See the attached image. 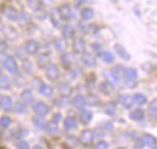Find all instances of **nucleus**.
Wrapping results in <instances>:
<instances>
[{
    "label": "nucleus",
    "instance_id": "7c9ffc66",
    "mask_svg": "<svg viewBox=\"0 0 157 149\" xmlns=\"http://www.w3.org/2000/svg\"><path fill=\"white\" fill-rule=\"evenodd\" d=\"M148 114L152 117H157V99H153L150 104H148V109H147Z\"/></svg>",
    "mask_w": 157,
    "mask_h": 149
},
{
    "label": "nucleus",
    "instance_id": "c756f323",
    "mask_svg": "<svg viewBox=\"0 0 157 149\" xmlns=\"http://www.w3.org/2000/svg\"><path fill=\"white\" fill-rule=\"evenodd\" d=\"M10 88V78L6 74L0 73V89H9Z\"/></svg>",
    "mask_w": 157,
    "mask_h": 149
},
{
    "label": "nucleus",
    "instance_id": "72a5a7b5",
    "mask_svg": "<svg viewBox=\"0 0 157 149\" xmlns=\"http://www.w3.org/2000/svg\"><path fill=\"white\" fill-rule=\"evenodd\" d=\"M142 143L145 144V145H155L156 143H157V140H156V138L153 137V136H151V134H145L144 137H142Z\"/></svg>",
    "mask_w": 157,
    "mask_h": 149
},
{
    "label": "nucleus",
    "instance_id": "a19ab883",
    "mask_svg": "<svg viewBox=\"0 0 157 149\" xmlns=\"http://www.w3.org/2000/svg\"><path fill=\"white\" fill-rule=\"evenodd\" d=\"M22 67H23V70L27 72V73H32L33 72V66H32V62L31 61H28V60H25L23 61V65H22Z\"/></svg>",
    "mask_w": 157,
    "mask_h": 149
},
{
    "label": "nucleus",
    "instance_id": "bb28decb",
    "mask_svg": "<svg viewBox=\"0 0 157 149\" xmlns=\"http://www.w3.org/2000/svg\"><path fill=\"white\" fill-rule=\"evenodd\" d=\"M44 129H45V132L49 133V134H55V133H58L59 127H58V123H55V122L52 121L50 123H45Z\"/></svg>",
    "mask_w": 157,
    "mask_h": 149
},
{
    "label": "nucleus",
    "instance_id": "20e7f679",
    "mask_svg": "<svg viewBox=\"0 0 157 149\" xmlns=\"http://www.w3.org/2000/svg\"><path fill=\"white\" fill-rule=\"evenodd\" d=\"M93 138H94V134H93V132H92L91 129H83V131L81 132V134H80L78 140H80V143L83 144V145H90V144L92 143Z\"/></svg>",
    "mask_w": 157,
    "mask_h": 149
},
{
    "label": "nucleus",
    "instance_id": "412c9836",
    "mask_svg": "<svg viewBox=\"0 0 157 149\" xmlns=\"http://www.w3.org/2000/svg\"><path fill=\"white\" fill-rule=\"evenodd\" d=\"M77 126V121L74 116H67L65 120H64V127L66 129H75Z\"/></svg>",
    "mask_w": 157,
    "mask_h": 149
},
{
    "label": "nucleus",
    "instance_id": "f257e3e1",
    "mask_svg": "<svg viewBox=\"0 0 157 149\" xmlns=\"http://www.w3.org/2000/svg\"><path fill=\"white\" fill-rule=\"evenodd\" d=\"M45 74H47V77H48L50 81H56V79L59 78V74H60L58 66L54 65V64L47 65V66H45Z\"/></svg>",
    "mask_w": 157,
    "mask_h": 149
},
{
    "label": "nucleus",
    "instance_id": "8fccbe9b",
    "mask_svg": "<svg viewBox=\"0 0 157 149\" xmlns=\"http://www.w3.org/2000/svg\"><path fill=\"white\" fill-rule=\"evenodd\" d=\"M82 2H83V0H75V6H76V7H78Z\"/></svg>",
    "mask_w": 157,
    "mask_h": 149
},
{
    "label": "nucleus",
    "instance_id": "3c124183",
    "mask_svg": "<svg viewBox=\"0 0 157 149\" xmlns=\"http://www.w3.org/2000/svg\"><path fill=\"white\" fill-rule=\"evenodd\" d=\"M40 1H42V2H44V4H50L53 0H40Z\"/></svg>",
    "mask_w": 157,
    "mask_h": 149
},
{
    "label": "nucleus",
    "instance_id": "ddd939ff",
    "mask_svg": "<svg viewBox=\"0 0 157 149\" xmlns=\"http://www.w3.org/2000/svg\"><path fill=\"white\" fill-rule=\"evenodd\" d=\"M129 117H130L131 120H134V121H141V120H144V117H145V112H144V110H142L141 107H136V109H134V110L130 112Z\"/></svg>",
    "mask_w": 157,
    "mask_h": 149
},
{
    "label": "nucleus",
    "instance_id": "c9c22d12",
    "mask_svg": "<svg viewBox=\"0 0 157 149\" xmlns=\"http://www.w3.org/2000/svg\"><path fill=\"white\" fill-rule=\"evenodd\" d=\"M85 101H86V104H88V105H98V104H99V99H98L94 94H88V95L85 98Z\"/></svg>",
    "mask_w": 157,
    "mask_h": 149
},
{
    "label": "nucleus",
    "instance_id": "4468645a",
    "mask_svg": "<svg viewBox=\"0 0 157 149\" xmlns=\"http://www.w3.org/2000/svg\"><path fill=\"white\" fill-rule=\"evenodd\" d=\"M98 56L105 62V64H113L114 62V55L110 53V51H108V50H104V51H99L98 53Z\"/></svg>",
    "mask_w": 157,
    "mask_h": 149
},
{
    "label": "nucleus",
    "instance_id": "09e8293b",
    "mask_svg": "<svg viewBox=\"0 0 157 149\" xmlns=\"http://www.w3.org/2000/svg\"><path fill=\"white\" fill-rule=\"evenodd\" d=\"M92 48H93V50H94V51H96L97 54H98V53L101 51V44H97V43H93V44H92Z\"/></svg>",
    "mask_w": 157,
    "mask_h": 149
},
{
    "label": "nucleus",
    "instance_id": "f3484780",
    "mask_svg": "<svg viewBox=\"0 0 157 149\" xmlns=\"http://www.w3.org/2000/svg\"><path fill=\"white\" fill-rule=\"evenodd\" d=\"M124 76L126 78V81L134 82L137 79V71L135 68H126V70H124Z\"/></svg>",
    "mask_w": 157,
    "mask_h": 149
},
{
    "label": "nucleus",
    "instance_id": "2f4dec72",
    "mask_svg": "<svg viewBox=\"0 0 157 149\" xmlns=\"http://www.w3.org/2000/svg\"><path fill=\"white\" fill-rule=\"evenodd\" d=\"M5 35L10 39V40H15L17 38V32L13 27H6L5 28Z\"/></svg>",
    "mask_w": 157,
    "mask_h": 149
},
{
    "label": "nucleus",
    "instance_id": "cd10ccee",
    "mask_svg": "<svg viewBox=\"0 0 157 149\" xmlns=\"http://www.w3.org/2000/svg\"><path fill=\"white\" fill-rule=\"evenodd\" d=\"M72 105L75 107H78V109H82L85 105H86V101H85V98L82 95H76L74 99H72Z\"/></svg>",
    "mask_w": 157,
    "mask_h": 149
},
{
    "label": "nucleus",
    "instance_id": "c03bdc74",
    "mask_svg": "<svg viewBox=\"0 0 157 149\" xmlns=\"http://www.w3.org/2000/svg\"><path fill=\"white\" fill-rule=\"evenodd\" d=\"M96 148H97V149H108V148H109V144H108V142H105V140H99V142L96 144Z\"/></svg>",
    "mask_w": 157,
    "mask_h": 149
},
{
    "label": "nucleus",
    "instance_id": "4c0bfd02",
    "mask_svg": "<svg viewBox=\"0 0 157 149\" xmlns=\"http://www.w3.org/2000/svg\"><path fill=\"white\" fill-rule=\"evenodd\" d=\"M38 65L40 67H45L47 65H49V55L48 54H42L38 57Z\"/></svg>",
    "mask_w": 157,
    "mask_h": 149
},
{
    "label": "nucleus",
    "instance_id": "7ed1b4c3",
    "mask_svg": "<svg viewBox=\"0 0 157 149\" xmlns=\"http://www.w3.org/2000/svg\"><path fill=\"white\" fill-rule=\"evenodd\" d=\"M4 67H5L10 73H12V74L17 73V71H18L17 62H16V60H15L12 56H7V57L4 60Z\"/></svg>",
    "mask_w": 157,
    "mask_h": 149
},
{
    "label": "nucleus",
    "instance_id": "aec40b11",
    "mask_svg": "<svg viewBox=\"0 0 157 149\" xmlns=\"http://www.w3.org/2000/svg\"><path fill=\"white\" fill-rule=\"evenodd\" d=\"M61 33H63V37L64 38H74V35H75V29H74V27L71 26V24H65L64 27H63V29H61Z\"/></svg>",
    "mask_w": 157,
    "mask_h": 149
},
{
    "label": "nucleus",
    "instance_id": "f8f14e48",
    "mask_svg": "<svg viewBox=\"0 0 157 149\" xmlns=\"http://www.w3.org/2000/svg\"><path fill=\"white\" fill-rule=\"evenodd\" d=\"M54 46H55V49H56L58 53H65L66 49H67V43H66L65 39L58 38V39L54 40Z\"/></svg>",
    "mask_w": 157,
    "mask_h": 149
},
{
    "label": "nucleus",
    "instance_id": "c85d7f7f",
    "mask_svg": "<svg viewBox=\"0 0 157 149\" xmlns=\"http://www.w3.org/2000/svg\"><path fill=\"white\" fill-rule=\"evenodd\" d=\"M132 100H134V103L137 104V105H144V104H146L147 98H146V95H144L142 93H136V94L132 96Z\"/></svg>",
    "mask_w": 157,
    "mask_h": 149
},
{
    "label": "nucleus",
    "instance_id": "0eeeda50",
    "mask_svg": "<svg viewBox=\"0 0 157 149\" xmlns=\"http://www.w3.org/2000/svg\"><path fill=\"white\" fill-rule=\"evenodd\" d=\"M33 111L36 112V115H42V116H44V115H47V114L49 112V107H48V105H47L45 103H43V101H37V103H34V105H33Z\"/></svg>",
    "mask_w": 157,
    "mask_h": 149
},
{
    "label": "nucleus",
    "instance_id": "b1692460",
    "mask_svg": "<svg viewBox=\"0 0 157 149\" xmlns=\"http://www.w3.org/2000/svg\"><path fill=\"white\" fill-rule=\"evenodd\" d=\"M61 61H63V64L65 66L70 67V66H72L76 62V59H75V56L72 54H64L63 57H61Z\"/></svg>",
    "mask_w": 157,
    "mask_h": 149
},
{
    "label": "nucleus",
    "instance_id": "39448f33",
    "mask_svg": "<svg viewBox=\"0 0 157 149\" xmlns=\"http://www.w3.org/2000/svg\"><path fill=\"white\" fill-rule=\"evenodd\" d=\"M25 50H26V53L29 54V55L37 54V51L39 50V44H38V42H37V40H33V39L27 40L26 44H25Z\"/></svg>",
    "mask_w": 157,
    "mask_h": 149
},
{
    "label": "nucleus",
    "instance_id": "393cba45",
    "mask_svg": "<svg viewBox=\"0 0 157 149\" xmlns=\"http://www.w3.org/2000/svg\"><path fill=\"white\" fill-rule=\"evenodd\" d=\"M45 123H47V122H45V120H44V117H43L42 115H37V116L33 117V125H34L36 128L42 129V128H44Z\"/></svg>",
    "mask_w": 157,
    "mask_h": 149
},
{
    "label": "nucleus",
    "instance_id": "f704fd0d",
    "mask_svg": "<svg viewBox=\"0 0 157 149\" xmlns=\"http://www.w3.org/2000/svg\"><path fill=\"white\" fill-rule=\"evenodd\" d=\"M99 90H101L103 94L108 95V94H110V92H112V84H110L109 82H103V83L99 84Z\"/></svg>",
    "mask_w": 157,
    "mask_h": 149
},
{
    "label": "nucleus",
    "instance_id": "5701e85b",
    "mask_svg": "<svg viewBox=\"0 0 157 149\" xmlns=\"http://www.w3.org/2000/svg\"><path fill=\"white\" fill-rule=\"evenodd\" d=\"M38 90H39L40 94L44 95V96H52L53 93H54V88H53L52 85H49V84H44V83L40 85V88H39Z\"/></svg>",
    "mask_w": 157,
    "mask_h": 149
},
{
    "label": "nucleus",
    "instance_id": "f03ea898",
    "mask_svg": "<svg viewBox=\"0 0 157 149\" xmlns=\"http://www.w3.org/2000/svg\"><path fill=\"white\" fill-rule=\"evenodd\" d=\"M49 20L52 22V24L55 27V28H59L61 26V21H63V17L59 12V9H53L50 12H49Z\"/></svg>",
    "mask_w": 157,
    "mask_h": 149
},
{
    "label": "nucleus",
    "instance_id": "1a4fd4ad",
    "mask_svg": "<svg viewBox=\"0 0 157 149\" xmlns=\"http://www.w3.org/2000/svg\"><path fill=\"white\" fill-rule=\"evenodd\" d=\"M4 15H5L6 18L10 20V21H16V20L18 18V12H17V10H16L15 7H12V6L5 7V9H4Z\"/></svg>",
    "mask_w": 157,
    "mask_h": 149
},
{
    "label": "nucleus",
    "instance_id": "a211bd4d",
    "mask_svg": "<svg viewBox=\"0 0 157 149\" xmlns=\"http://www.w3.org/2000/svg\"><path fill=\"white\" fill-rule=\"evenodd\" d=\"M21 98L22 100L28 105V104H33L34 103V96H33V93L29 90V89H25L21 94Z\"/></svg>",
    "mask_w": 157,
    "mask_h": 149
},
{
    "label": "nucleus",
    "instance_id": "9d476101",
    "mask_svg": "<svg viewBox=\"0 0 157 149\" xmlns=\"http://www.w3.org/2000/svg\"><path fill=\"white\" fill-rule=\"evenodd\" d=\"M58 90H59V94L61 96H69L72 93V88L67 83H64V82L58 84Z\"/></svg>",
    "mask_w": 157,
    "mask_h": 149
},
{
    "label": "nucleus",
    "instance_id": "2eb2a0df",
    "mask_svg": "<svg viewBox=\"0 0 157 149\" xmlns=\"http://www.w3.org/2000/svg\"><path fill=\"white\" fill-rule=\"evenodd\" d=\"M92 117H93V114L90 110H82L81 114H80V121L83 125H88L92 121Z\"/></svg>",
    "mask_w": 157,
    "mask_h": 149
},
{
    "label": "nucleus",
    "instance_id": "79ce46f5",
    "mask_svg": "<svg viewBox=\"0 0 157 149\" xmlns=\"http://www.w3.org/2000/svg\"><path fill=\"white\" fill-rule=\"evenodd\" d=\"M10 123H11V118H10L9 116H2V117L0 118V126H1V127L6 128V127L10 126Z\"/></svg>",
    "mask_w": 157,
    "mask_h": 149
},
{
    "label": "nucleus",
    "instance_id": "423d86ee",
    "mask_svg": "<svg viewBox=\"0 0 157 149\" xmlns=\"http://www.w3.org/2000/svg\"><path fill=\"white\" fill-rule=\"evenodd\" d=\"M72 49L76 54H82L86 50V44L82 38H75L72 40Z\"/></svg>",
    "mask_w": 157,
    "mask_h": 149
},
{
    "label": "nucleus",
    "instance_id": "dca6fc26",
    "mask_svg": "<svg viewBox=\"0 0 157 149\" xmlns=\"http://www.w3.org/2000/svg\"><path fill=\"white\" fill-rule=\"evenodd\" d=\"M59 12L63 17V20H69L71 17V7L67 4H64L59 7Z\"/></svg>",
    "mask_w": 157,
    "mask_h": 149
},
{
    "label": "nucleus",
    "instance_id": "58836bf2",
    "mask_svg": "<svg viewBox=\"0 0 157 149\" xmlns=\"http://www.w3.org/2000/svg\"><path fill=\"white\" fill-rule=\"evenodd\" d=\"M15 106H16V109H15V110H16V112H17V114H25V112L27 111L26 103H25L23 100H22V101H17Z\"/></svg>",
    "mask_w": 157,
    "mask_h": 149
},
{
    "label": "nucleus",
    "instance_id": "de8ad7c7",
    "mask_svg": "<svg viewBox=\"0 0 157 149\" xmlns=\"http://www.w3.org/2000/svg\"><path fill=\"white\" fill-rule=\"evenodd\" d=\"M60 120H61V114L60 112H56V114H54L53 115V122H55V123H58V122H60Z\"/></svg>",
    "mask_w": 157,
    "mask_h": 149
},
{
    "label": "nucleus",
    "instance_id": "6e6552de",
    "mask_svg": "<svg viewBox=\"0 0 157 149\" xmlns=\"http://www.w3.org/2000/svg\"><path fill=\"white\" fill-rule=\"evenodd\" d=\"M81 61H82V64L85 65V66H87V67H92V66H94L96 65V57L92 55V54H90V53H82V56H81Z\"/></svg>",
    "mask_w": 157,
    "mask_h": 149
},
{
    "label": "nucleus",
    "instance_id": "4be33fe9",
    "mask_svg": "<svg viewBox=\"0 0 157 149\" xmlns=\"http://www.w3.org/2000/svg\"><path fill=\"white\" fill-rule=\"evenodd\" d=\"M115 51H117V54H118L119 57H121V59H124V60H130V54L126 51V49H125L124 46L117 44V45H115Z\"/></svg>",
    "mask_w": 157,
    "mask_h": 149
},
{
    "label": "nucleus",
    "instance_id": "a878e982",
    "mask_svg": "<svg viewBox=\"0 0 157 149\" xmlns=\"http://www.w3.org/2000/svg\"><path fill=\"white\" fill-rule=\"evenodd\" d=\"M119 103H120L124 107H130L131 104L134 103V100H132V96H130V95H128V94H124V95L120 96Z\"/></svg>",
    "mask_w": 157,
    "mask_h": 149
},
{
    "label": "nucleus",
    "instance_id": "e433bc0d",
    "mask_svg": "<svg viewBox=\"0 0 157 149\" xmlns=\"http://www.w3.org/2000/svg\"><path fill=\"white\" fill-rule=\"evenodd\" d=\"M115 110H117V107H115V103L114 101H109V103L105 104L104 111H105L107 115H114L115 114Z\"/></svg>",
    "mask_w": 157,
    "mask_h": 149
},
{
    "label": "nucleus",
    "instance_id": "37998d69",
    "mask_svg": "<svg viewBox=\"0 0 157 149\" xmlns=\"http://www.w3.org/2000/svg\"><path fill=\"white\" fill-rule=\"evenodd\" d=\"M34 11H36V17H37V18H39V20H44V18H45L47 13H45V11H44L43 9L37 7Z\"/></svg>",
    "mask_w": 157,
    "mask_h": 149
},
{
    "label": "nucleus",
    "instance_id": "473e14b6",
    "mask_svg": "<svg viewBox=\"0 0 157 149\" xmlns=\"http://www.w3.org/2000/svg\"><path fill=\"white\" fill-rule=\"evenodd\" d=\"M112 76H113V78H115V81H118L123 74H124V70H123V67L121 66H115L113 70H112Z\"/></svg>",
    "mask_w": 157,
    "mask_h": 149
},
{
    "label": "nucleus",
    "instance_id": "9b49d317",
    "mask_svg": "<svg viewBox=\"0 0 157 149\" xmlns=\"http://www.w3.org/2000/svg\"><path fill=\"white\" fill-rule=\"evenodd\" d=\"M0 106L5 111L11 110L12 109V100H11V98L7 96V95H1L0 96Z\"/></svg>",
    "mask_w": 157,
    "mask_h": 149
},
{
    "label": "nucleus",
    "instance_id": "49530a36",
    "mask_svg": "<svg viewBox=\"0 0 157 149\" xmlns=\"http://www.w3.org/2000/svg\"><path fill=\"white\" fill-rule=\"evenodd\" d=\"M17 148L18 149H27V148H29V145H28V143L26 140H20L17 143Z\"/></svg>",
    "mask_w": 157,
    "mask_h": 149
},
{
    "label": "nucleus",
    "instance_id": "ea45409f",
    "mask_svg": "<svg viewBox=\"0 0 157 149\" xmlns=\"http://www.w3.org/2000/svg\"><path fill=\"white\" fill-rule=\"evenodd\" d=\"M29 21H31V16L27 12H22L21 16H20V24L26 26L27 23H29Z\"/></svg>",
    "mask_w": 157,
    "mask_h": 149
},
{
    "label": "nucleus",
    "instance_id": "6ab92c4d",
    "mask_svg": "<svg viewBox=\"0 0 157 149\" xmlns=\"http://www.w3.org/2000/svg\"><path fill=\"white\" fill-rule=\"evenodd\" d=\"M94 16V11L92 7H85L81 10V18L83 21H88V20H92Z\"/></svg>",
    "mask_w": 157,
    "mask_h": 149
},
{
    "label": "nucleus",
    "instance_id": "a18cd8bd",
    "mask_svg": "<svg viewBox=\"0 0 157 149\" xmlns=\"http://www.w3.org/2000/svg\"><path fill=\"white\" fill-rule=\"evenodd\" d=\"M6 50H7V43H6L4 39L0 38V54L5 53Z\"/></svg>",
    "mask_w": 157,
    "mask_h": 149
}]
</instances>
